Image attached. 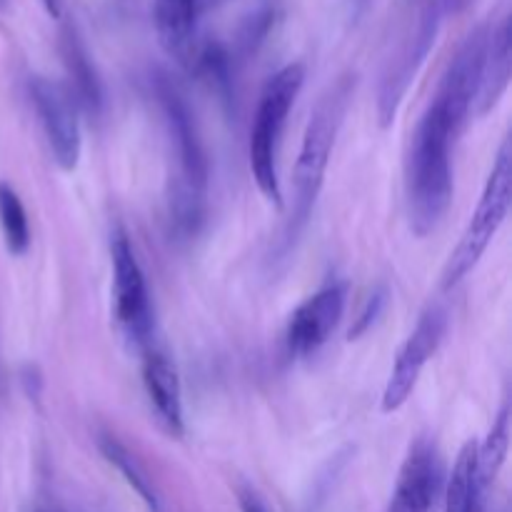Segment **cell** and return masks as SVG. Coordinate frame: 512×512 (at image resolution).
<instances>
[{
    "instance_id": "obj_19",
    "label": "cell",
    "mask_w": 512,
    "mask_h": 512,
    "mask_svg": "<svg viewBox=\"0 0 512 512\" xmlns=\"http://www.w3.org/2000/svg\"><path fill=\"white\" fill-rule=\"evenodd\" d=\"M510 450V408L503 405L495 418L493 428H490L488 438L483 445H478V475L483 480L485 488L495 483L498 473L503 470L505 458Z\"/></svg>"
},
{
    "instance_id": "obj_1",
    "label": "cell",
    "mask_w": 512,
    "mask_h": 512,
    "mask_svg": "<svg viewBox=\"0 0 512 512\" xmlns=\"http://www.w3.org/2000/svg\"><path fill=\"white\" fill-rule=\"evenodd\" d=\"M458 130L430 103L413 135L408 158V205L415 235L425 238L443 223L453 203V155Z\"/></svg>"
},
{
    "instance_id": "obj_16",
    "label": "cell",
    "mask_w": 512,
    "mask_h": 512,
    "mask_svg": "<svg viewBox=\"0 0 512 512\" xmlns=\"http://www.w3.org/2000/svg\"><path fill=\"white\" fill-rule=\"evenodd\" d=\"M510 83V23L503 20L495 33H490L488 55H485L483 78L478 90V113L485 115L498 105Z\"/></svg>"
},
{
    "instance_id": "obj_9",
    "label": "cell",
    "mask_w": 512,
    "mask_h": 512,
    "mask_svg": "<svg viewBox=\"0 0 512 512\" xmlns=\"http://www.w3.org/2000/svg\"><path fill=\"white\" fill-rule=\"evenodd\" d=\"M30 98L38 110L53 160L63 170H75L80 160V120L73 93L48 78L30 80Z\"/></svg>"
},
{
    "instance_id": "obj_26",
    "label": "cell",
    "mask_w": 512,
    "mask_h": 512,
    "mask_svg": "<svg viewBox=\"0 0 512 512\" xmlns=\"http://www.w3.org/2000/svg\"><path fill=\"white\" fill-rule=\"evenodd\" d=\"M3 5H5V0H0V8H3Z\"/></svg>"
},
{
    "instance_id": "obj_22",
    "label": "cell",
    "mask_w": 512,
    "mask_h": 512,
    "mask_svg": "<svg viewBox=\"0 0 512 512\" xmlns=\"http://www.w3.org/2000/svg\"><path fill=\"white\" fill-rule=\"evenodd\" d=\"M240 508H243V512H268L265 510V505L258 500V495L253 493L240 495Z\"/></svg>"
},
{
    "instance_id": "obj_4",
    "label": "cell",
    "mask_w": 512,
    "mask_h": 512,
    "mask_svg": "<svg viewBox=\"0 0 512 512\" xmlns=\"http://www.w3.org/2000/svg\"><path fill=\"white\" fill-rule=\"evenodd\" d=\"M305 85V68L300 63H290L280 68L265 83L260 93L258 110H255L253 128H250V173L260 193L280 208L283 205V188H280L278 153L283 143V130L288 115Z\"/></svg>"
},
{
    "instance_id": "obj_11",
    "label": "cell",
    "mask_w": 512,
    "mask_h": 512,
    "mask_svg": "<svg viewBox=\"0 0 512 512\" xmlns=\"http://www.w3.org/2000/svg\"><path fill=\"white\" fill-rule=\"evenodd\" d=\"M348 303V285L330 283L315 295H310L288 320L285 328V345L293 355H313L328 343L333 330L338 328L340 318Z\"/></svg>"
},
{
    "instance_id": "obj_24",
    "label": "cell",
    "mask_w": 512,
    "mask_h": 512,
    "mask_svg": "<svg viewBox=\"0 0 512 512\" xmlns=\"http://www.w3.org/2000/svg\"><path fill=\"white\" fill-rule=\"evenodd\" d=\"M470 5V0H443V10L445 13H460Z\"/></svg>"
},
{
    "instance_id": "obj_27",
    "label": "cell",
    "mask_w": 512,
    "mask_h": 512,
    "mask_svg": "<svg viewBox=\"0 0 512 512\" xmlns=\"http://www.w3.org/2000/svg\"><path fill=\"white\" fill-rule=\"evenodd\" d=\"M35 512H45V510H35Z\"/></svg>"
},
{
    "instance_id": "obj_20",
    "label": "cell",
    "mask_w": 512,
    "mask_h": 512,
    "mask_svg": "<svg viewBox=\"0 0 512 512\" xmlns=\"http://www.w3.org/2000/svg\"><path fill=\"white\" fill-rule=\"evenodd\" d=\"M0 230L5 248L13 255H25L30 248V223L23 200L8 183H0Z\"/></svg>"
},
{
    "instance_id": "obj_23",
    "label": "cell",
    "mask_w": 512,
    "mask_h": 512,
    "mask_svg": "<svg viewBox=\"0 0 512 512\" xmlns=\"http://www.w3.org/2000/svg\"><path fill=\"white\" fill-rule=\"evenodd\" d=\"M40 3H43L45 13H48L50 18L58 20L60 15H63V3H65V0H40Z\"/></svg>"
},
{
    "instance_id": "obj_12",
    "label": "cell",
    "mask_w": 512,
    "mask_h": 512,
    "mask_svg": "<svg viewBox=\"0 0 512 512\" xmlns=\"http://www.w3.org/2000/svg\"><path fill=\"white\" fill-rule=\"evenodd\" d=\"M143 385L158 423L163 425L165 433H170L173 438H180L185 430V418L183 388H180L178 368L170 360V355L165 350L155 348L153 343L145 345Z\"/></svg>"
},
{
    "instance_id": "obj_15",
    "label": "cell",
    "mask_w": 512,
    "mask_h": 512,
    "mask_svg": "<svg viewBox=\"0 0 512 512\" xmlns=\"http://www.w3.org/2000/svg\"><path fill=\"white\" fill-rule=\"evenodd\" d=\"M153 10L160 45L180 60L188 58L193 50L200 0H155Z\"/></svg>"
},
{
    "instance_id": "obj_7",
    "label": "cell",
    "mask_w": 512,
    "mask_h": 512,
    "mask_svg": "<svg viewBox=\"0 0 512 512\" xmlns=\"http://www.w3.org/2000/svg\"><path fill=\"white\" fill-rule=\"evenodd\" d=\"M445 330H448V315H445L443 308H428L420 315L413 333L408 335L403 348L398 350V358H395L390 378L385 383L383 398H380V410L383 413H398L408 403L410 395L415 393V385H418L425 365L430 363L435 350L443 343Z\"/></svg>"
},
{
    "instance_id": "obj_3",
    "label": "cell",
    "mask_w": 512,
    "mask_h": 512,
    "mask_svg": "<svg viewBox=\"0 0 512 512\" xmlns=\"http://www.w3.org/2000/svg\"><path fill=\"white\" fill-rule=\"evenodd\" d=\"M165 123H168L170 140H173L175 158H178V175L170 188V225L178 235H195L203 223L205 188H208V158L203 143L195 130V120L190 118L188 105L170 85L160 90Z\"/></svg>"
},
{
    "instance_id": "obj_17",
    "label": "cell",
    "mask_w": 512,
    "mask_h": 512,
    "mask_svg": "<svg viewBox=\"0 0 512 512\" xmlns=\"http://www.w3.org/2000/svg\"><path fill=\"white\" fill-rule=\"evenodd\" d=\"M65 65L70 70V78H73V98L75 103L83 105L88 113L98 115L100 108H103V88H100V80L95 75L93 65H90L88 53L83 50L80 40L75 35H68L65 38Z\"/></svg>"
},
{
    "instance_id": "obj_25",
    "label": "cell",
    "mask_w": 512,
    "mask_h": 512,
    "mask_svg": "<svg viewBox=\"0 0 512 512\" xmlns=\"http://www.w3.org/2000/svg\"><path fill=\"white\" fill-rule=\"evenodd\" d=\"M220 3H225V0H200V10H210V8H218Z\"/></svg>"
},
{
    "instance_id": "obj_13",
    "label": "cell",
    "mask_w": 512,
    "mask_h": 512,
    "mask_svg": "<svg viewBox=\"0 0 512 512\" xmlns=\"http://www.w3.org/2000/svg\"><path fill=\"white\" fill-rule=\"evenodd\" d=\"M435 30H438V10H435V13L430 10V13L425 15L420 30L415 33L413 43L403 50V55L395 60V65L390 68V73L385 75L383 88H380V100H378V115H380V125H383V128L385 125L393 123L395 115H398L400 103H403L405 93H408L410 80L415 78L420 63H423L425 55H428V50H430V45H433Z\"/></svg>"
},
{
    "instance_id": "obj_2",
    "label": "cell",
    "mask_w": 512,
    "mask_h": 512,
    "mask_svg": "<svg viewBox=\"0 0 512 512\" xmlns=\"http://www.w3.org/2000/svg\"><path fill=\"white\" fill-rule=\"evenodd\" d=\"M353 98V83L350 80H340L338 85L328 90L315 105L310 113L308 128H305L303 145H300L298 163H295L293 185H295V200H293V213L288 220V233L285 238L295 240L300 230L308 223L310 213L315 208L320 190H323L325 173L330 165V153H333L335 138L340 133L345 113H348V103Z\"/></svg>"
},
{
    "instance_id": "obj_18",
    "label": "cell",
    "mask_w": 512,
    "mask_h": 512,
    "mask_svg": "<svg viewBox=\"0 0 512 512\" xmlns=\"http://www.w3.org/2000/svg\"><path fill=\"white\" fill-rule=\"evenodd\" d=\"M98 445H100V453H103V458L108 460V463L113 465L120 475H123L125 483H128L130 488L138 493V498L143 500L145 508H148L150 512H163V508H160L158 493H155L153 483H150V478H148V473L143 470V465L135 460V455H130V450L125 448V445H120L115 438H110V435H103Z\"/></svg>"
},
{
    "instance_id": "obj_5",
    "label": "cell",
    "mask_w": 512,
    "mask_h": 512,
    "mask_svg": "<svg viewBox=\"0 0 512 512\" xmlns=\"http://www.w3.org/2000/svg\"><path fill=\"white\" fill-rule=\"evenodd\" d=\"M512 203V148L510 140H505L495 158L490 178L485 183L483 195L478 200V208L470 215V223L460 238L458 248L450 253L448 265L443 270V290H453L455 285L468 278L470 270L480 263L483 253L493 238L498 235L500 225L505 223Z\"/></svg>"
},
{
    "instance_id": "obj_14",
    "label": "cell",
    "mask_w": 512,
    "mask_h": 512,
    "mask_svg": "<svg viewBox=\"0 0 512 512\" xmlns=\"http://www.w3.org/2000/svg\"><path fill=\"white\" fill-rule=\"evenodd\" d=\"M445 512H485L488 488L478 475V443L468 440L445 480Z\"/></svg>"
},
{
    "instance_id": "obj_10",
    "label": "cell",
    "mask_w": 512,
    "mask_h": 512,
    "mask_svg": "<svg viewBox=\"0 0 512 512\" xmlns=\"http://www.w3.org/2000/svg\"><path fill=\"white\" fill-rule=\"evenodd\" d=\"M445 490V468L433 440L423 438L408 450L385 512H435Z\"/></svg>"
},
{
    "instance_id": "obj_6",
    "label": "cell",
    "mask_w": 512,
    "mask_h": 512,
    "mask_svg": "<svg viewBox=\"0 0 512 512\" xmlns=\"http://www.w3.org/2000/svg\"><path fill=\"white\" fill-rule=\"evenodd\" d=\"M110 263H113L115 318L123 333L135 345L145 348L153 343V305H150L145 273L123 230H115L110 240Z\"/></svg>"
},
{
    "instance_id": "obj_21",
    "label": "cell",
    "mask_w": 512,
    "mask_h": 512,
    "mask_svg": "<svg viewBox=\"0 0 512 512\" xmlns=\"http://www.w3.org/2000/svg\"><path fill=\"white\" fill-rule=\"evenodd\" d=\"M383 308H385V293H383V290H380V293L370 295L368 303H365V308H363V313H360L358 320H355V328H350V340H358L360 335L368 333L370 325H373L375 320H378V315L383 313Z\"/></svg>"
},
{
    "instance_id": "obj_8",
    "label": "cell",
    "mask_w": 512,
    "mask_h": 512,
    "mask_svg": "<svg viewBox=\"0 0 512 512\" xmlns=\"http://www.w3.org/2000/svg\"><path fill=\"white\" fill-rule=\"evenodd\" d=\"M490 33L488 28H478L465 38L460 45L455 58L450 60L448 70H445L440 88L435 93L433 105H438L445 113V118L453 123L458 133H463L465 123L470 118L475 100H478L480 78H483L485 55H488Z\"/></svg>"
}]
</instances>
